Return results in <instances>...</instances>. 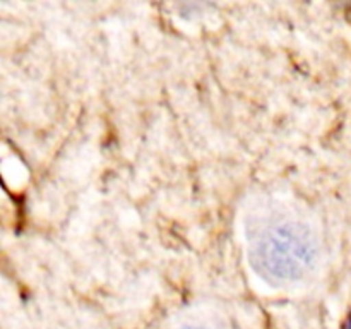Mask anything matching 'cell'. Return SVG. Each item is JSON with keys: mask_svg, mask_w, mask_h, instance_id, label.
Here are the masks:
<instances>
[{"mask_svg": "<svg viewBox=\"0 0 351 329\" xmlns=\"http://www.w3.org/2000/svg\"><path fill=\"white\" fill-rule=\"evenodd\" d=\"M180 329H202V328H191V326H187V328H180Z\"/></svg>", "mask_w": 351, "mask_h": 329, "instance_id": "cell-2", "label": "cell"}, {"mask_svg": "<svg viewBox=\"0 0 351 329\" xmlns=\"http://www.w3.org/2000/svg\"><path fill=\"white\" fill-rule=\"evenodd\" d=\"M257 273L271 281H293L304 276L315 259V240L300 223L273 225L252 247Z\"/></svg>", "mask_w": 351, "mask_h": 329, "instance_id": "cell-1", "label": "cell"}]
</instances>
